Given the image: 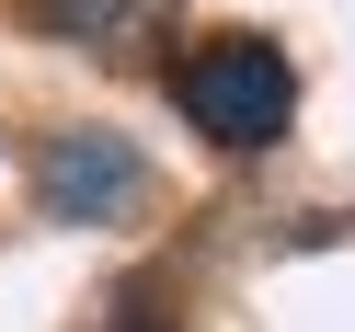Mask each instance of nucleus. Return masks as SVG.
I'll list each match as a JSON object with an SVG mask.
<instances>
[{
    "mask_svg": "<svg viewBox=\"0 0 355 332\" xmlns=\"http://www.w3.org/2000/svg\"><path fill=\"white\" fill-rule=\"evenodd\" d=\"M149 12H161V0H24V24L58 35V46H126Z\"/></svg>",
    "mask_w": 355,
    "mask_h": 332,
    "instance_id": "7ed1b4c3",
    "label": "nucleus"
},
{
    "mask_svg": "<svg viewBox=\"0 0 355 332\" xmlns=\"http://www.w3.org/2000/svg\"><path fill=\"white\" fill-rule=\"evenodd\" d=\"M149 184V161L126 138H103V126H69V138L35 149V207L46 218H126Z\"/></svg>",
    "mask_w": 355,
    "mask_h": 332,
    "instance_id": "f03ea898",
    "label": "nucleus"
},
{
    "mask_svg": "<svg viewBox=\"0 0 355 332\" xmlns=\"http://www.w3.org/2000/svg\"><path fill=\"white\" fill-rule=\"evenodd\" d=\"M172 92H184V115L207 126L218 149H275L286 115H298V69H286L263 35H218V46H195L184 69H172Z\"/></svg>",
    "mask_w": 355,
    "mask_h": 332,
    "instance_id": "f257e3e1",
    "label": "nucleus"
}]
</instances>
